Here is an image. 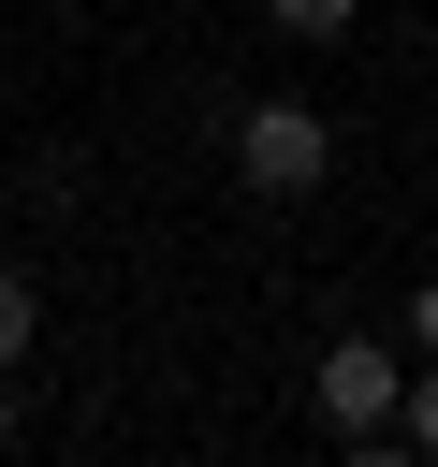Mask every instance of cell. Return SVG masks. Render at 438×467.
<instances>
[{"label":"cell","mask_w":438,"mask_h":467,"mask_svg":"<svg viewBox=\"0 0 438 467\" xmlns=\"http://www.w3.org/2000/svg\"><path fill=\"white\" fill-rule=\"evenodd\" d=\"M234 175H248L263 204H307V190L336 175V117H321V102H248V117H234Z\"/></svg>","instance_id":"6da1fadb"},{"label":"cell","mask_w":438,"mask_h":467,"mask_svg":"<svg viewBox=\"0 0 438 467\" xmlns=\"http://www.w3.org/2000/svg\"><path fill=\"white\" fill-rule=\"evenodd\" d=\"M394 409H409V350L394 336H336L321 350V423L336 438H394Z\"/></svg>","instance_id":"7a4b0ae2"},{"label":"cell","mask_w":438,"mask_h":467,"mask_svg":"<svg viewBox=\"0 0 438 467\" xmlns=\"http://www.w3.org/2000/svg\"><path fill=\"white\" fill-rule=\"evenodd\" d=\"M263 15H277L292 44H350V29H365V0H263Z\"/></svg>","instance_id":"3957f363"},{"label":"cell","mask_w":438,"mask_h":467,"mask_svg":"<svg viewBox=\"0 0 438 467\" xmlns=\"http://www.w3.org/2000/svg\"><path fill=\"white\" fill-rule=\"evenodd\" d=\"M29 336H44V292H29L15 263H0V365H29Z\"/></svg>","instance_id":"277c9868"},{"label":"cell","mask_w":438,"mask_h":467,"mask_svg":"<svg viewBox=\"0 0 438 467\" xmlns=\"http://www.w3.org/2000/svg\"><path fill=\"white\" fill-rule=\"evenodd\" d=\"M394 438H409V452H438V350L409 365V409H394Z\"/></svg>","instance_id":"5b68a950"},{"label":"cell","mask_w":438,"mask_h":467,"mask_svg":"<svg viewBox=\"0 0 438 467\" xmlns=\"http://www.w3.org/2000/svg\"><path fill=\"white\" fill-rule=\"evenodd\" d=\"M409 350H438V277H423V292H409Z\"/></svg>","instance_id":"8992f818"},{"label":"cell","mask_w":438,"mask_h":467,"mask_svg":"<svg viewBox=\"0 0 438 467\" xmlns=\"http://www.w3.org/2000/svg\"><path fill=\"white\" fill-rule=\"evenodd\" d=\"M0 452H15V365H0Z\"/></svg>","instance_id":"52a82bcc"}]
</instances>
